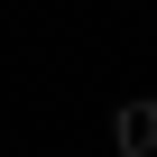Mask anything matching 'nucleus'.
I'll return each mask as SVG.
<instances>
[{"label":"nucleus","mask_w":157,"mask_h":157,"mask_svg":"<svg viewBox=\"0 0 157 157\" xmlns=\"http://www.w3.org/2000/svg\"><path fill=\"white\" fill-rule=\"evenodd\" d=\"M111 139H120V157H157V102H120Z\"/></svg>","instance_id":"f257e3e1"}]
</instances>
